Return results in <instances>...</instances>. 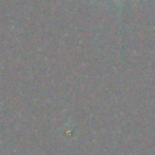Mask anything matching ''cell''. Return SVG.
Here are the masks:
<instances>
[{"label": "cell", "mask_w": 155, "mask_h": 155, "mask_svg": "<svg viewBox=\"0 0 155 155\" xmlns=\"http://www.w3.org/2000/svg\"><path fill=\"white\" fill-rule=\"evenodd\" d=\"M106 1H111V2H114V3H122V2H125V1H132V0H106Z\"/></svg>", "instance_id": "cell-1"}]
</instances>
